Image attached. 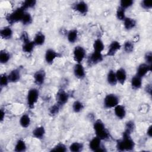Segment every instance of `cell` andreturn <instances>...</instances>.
I'll list each match as a JSON object with an SVG mask.
<instances>
[{
	"mask_svg": "<svg viewBox=\"0 0 152 152\" xmlns=\"http://www.w3.org/2000/svg\"><path fill=\"white\" fill-rule=\"evenodd\" d=\"M144 62L150 65H152V53L151 51H147L144 54Z\"/></svg>",
	"mask_w": 152,
	"mask_h": 152,
	"instance_id": "43",
	"label": "cell"
},
{
	"mask_svg": "<svg viewBox=\"0 0 152 152\" xmlns=\"http://www.w3.org/2000/svg\"><path fill=\"white\" fill-rule=\"evenodd\" d=\"M146 135L148 137L151 138L152 136V126L150 125L146 130Z\"/></svg>",
	"mask_w": 152,
	"mask_h": 152,
	"instance_id": "47",
	"label": "cell"
},
{
	"mask_svg": "<svg viewBox=\"0 0 152 152\" xmlns=\"http://www.w3.org/2000/svg\"><path fill=\"white\" fill-rule=\"evenodd\" d=\"M66 36L68 42L71 44H74L78 39V31L76 28L70 29L67 31Z\"/></svg>",
	"mask_w": 152,
	"mask_h": 152,
	"instance_id": "23",
	"label": "cell"
},
{
	"mask_svg": "<svg viewBox=\"0 0 152 152\" xmlns=\"http://www.w3.org/2000/svg\"><path fill=\"white\" fill-rule=\"evenodd\" d=\"M33 18L31 14L29 12L26 11L20 23L23 26L26 27L31 25L33 23Z\"/></svg>",
	"mask_w": 152,
	"mask_h": 152,
	"instance_id": "31",
	"label": "cell"
},
{
	"mask_svg": "<svg viewBox=\"0 0 152 152\" xmlns=\"http://www.w3.org/2000/svg\"><path fill=\"white\" fill-rule=\"evenodd\" d=\"M36 47L33 40H28L26 42H22V46H21V49L22 51L27 54H30L31 53L34 48Z\"/></svg>",
	"mask_w": 152,
	"mask_h": 152,
	"instance_id": "22",
	"label": "cell"
},
{
	"mask_svg": "<svg viewBox=\"0 0 152 152\" xmlns=\"http://www.w3.org/2000/svg\"><path fill=\"white\" fill-rule=\"evenodd\" d=\"M73 74L78 80H83L86 75L84 66L81 63H75L73 67Z\"/></svg>",
	"mask_w": 152,
	"mask_h": 152,
	"instance_id": "15",
	"label": "cell"
},
{
	"mask_svg": "<svg viewBox=\"0 0 152 152\" xmlns=\"http://www.w3.org/2000/svg\"><path fill=\"white\" fill-rule=\"evenodd\" d=\"M119 97L114 93H109L106 94L103 100V105L105 109H113L116 106L119 104Z\"/></svg>",
	"mask_w": 152,
	"mask_h": 152,
	"instance_id": "5",
	"label": "cell"
},
{
	"mask_svg": "<svg viewBox=\"0 0 152 152\" xmlns=\"http://www.w3.org/2000/svg\"><path fill=\"white\" fill-rule=\"evenodd\" d=\"M140 6L145 10H150L152 8V2L147 0L141 1L140 2Z\"/></svg>",
	"mask_w": 152,
	"mask_h": 152,
	"instance_id": "42",
	"label": "cell"
},
{
	"mask_svg": "<svg viewBox=\"0 0 152 152\" xmlns=\"http://www.w3.org/2000/svg\"><path fill=\"white\" fill-rule=\"evenodd\" d=\"M70 97L69 94L65 90L61 88L58 90L56 95L55 99L56 103L59 104L62 107L68 103Z\"/></svg>",
	"mask_w": 152,
	"mask_h": 152,
	"instance_id": "10",
	"label": "cell"
},
{
	"mask_svg": "<svg viewBox=\"0 0 152 152\" xmlns=\"http://www.w3.org/2000/svg\"><path fill=\"white\" fill-rule=\"evenodd\" d=\"M33 137L37 140H42L44 138L46 134L45 128L42 125L37 126L34 128L31 132Z\"/></svg>",
	"mask_w": 152,
	"mask_h": 152,
	"instance_id": "20",
	"label": "cell"
},
{
	"mask_svg": "<svg viewBox=\"0 0 152 152\" xmlns=\"http://www.w3.org/2000/svg\"><path fill=\"white\" fill-rule=\"evenodd\" d=\"M126 10H124L121 7H119L117 8L116 11V18L119 20L123 21L124 19L126 18V14H125Z\"/></svg>",
	"mask_w": 152,
	"mask_h": 152,
	"instance_id": "40",
	"label": "cell"
},
{
	"mask_svg": "<svg viewBox=\"0 0 152 152\" xmlns=\"http://www.w3.org/2000/svg\"><path fill=\"white\" fill-rule=\"evenodd\" d=\"M135 146V143L131 137V134L123 132L122 136L116 142V148L119 151H132Z\"/></svg>",
	"mask_w": 152,
	"mask_h": 152,
	"instance_id": "1",
	"label": "cell"
},
{
	"mask_svg": "<svg viewBox=\"0 0 152 152\" xmlns=\"http://www.w3.org/2000/svg\"><path fill=\"white\" fill-rule=\"evenodd\" d=\"M88 147L91 151L95 152H104L107 151L102 144V140L96 136H94L90 140Z\"/></svg>",
	"mask_w": 152,
	"mask_h": 152,
	"instance_id": "6",
	"label": "cell"
},
{
	"mask_svg": "<svg viewBox=\"0 0 152 152\" xmlns=\"http://www.w3.org/2000/svg\"><path fill=\"white\" fill-rule=\"evenodd\" d=\"M25 12L26 11L24 10H23L21 7H19L10 13L8 14L5 16V20L9 26H11L17 23L21 22Z\"/></svg>",
	"mask_w": 152,
	"mask_h": 152,
	"instance_id": "3",
	"label": "cell"
},
{
	"mask_svg": "<svg viewBox=\"0 0 152 152\" xmlns=\"http://www.w3.org/2000/svg\"><path fill=\"white\" fill-rule=\"evenodd\" d=\"M113 112L115 116L120 120L124 119L126 116V110L124 105L118 104L113 108Z\"/></svg>",
	"mask_w": 152,
	"mask_h": 152,
	"instance_id": "19",
	"label": "cell"
},
{
	"mask_svg": "<svg viewBox=\"0 0 152 152\" xmlns=\"http://www.w3.org/2000/svg\"><path fill=\"white\" fill-rule=\"evenodd\" d=\"M40 96L39 90L36 87L30 88L27 93L26 103L28 108L32 109L36 106Z\"/></svg>",
	"mask_w": 152,
	"mask_h": 152,
	"instance_id": "4",
	"label": "cell"
},
{
	"mask_svg": "<svg viewBox=\"0 0 152 152\" xmlns=\"http://www.w3.org/2000/svg\"><path fill=\"white\" fill-rule=\"evenodd\" d=\"M93 128L95 136L97 137L102 141L107 140L110 138V134L109 130L100 119H97L94 121Z\"/></svg>",
	"mask_w": 152,
	"mask_h": 152,
	"instance_id": "2",
	"label": "cell"
},
{
	"mask_svg": "<svg viewBox=\"0 0 152 152\" xmlns=\"http://www.w3.org/2000/svg\"><path fill=\"white\" fill-rule=\"evenodd\" d=\"M27 144L22 138H19L15 142L14 151L15 152H24L27 150Z\"/></svg>",
	"mask_w": 152,
	"mask_h": 152,
	"instance_id": "28",
	"label": "cell"
},
{
	"mask_svg": "<svg viewBox=\"0 0 152 152\" xmlns=\"http://www.w3.org/2000/svg\"><path fill=\"white\" fill-rule=\"evenodd\" d=\"M62 107L61 106H60L57 103H55V104L50 106V107L48 109V112L49 115L51 116H56L60 112L61 108Z\"/></svg>",
	"mask_w": 152,
	"mask_h": 152,
	"instance_id": "37",
	"label": "cell"
},
{
	"mask_svg": "<svg viewBox=\"0 0 152 152\" xmlns=\"http://www.w3.org/2000/svg\"><path fill=\"white\" fill-rule=\"evenodd\" d=\"M84 149V144L82 142L75 141L72 142L68 147V150L72 152H80Z\"/></svg>",
	"mask_w": 152,
	"mask_h": 152,
	"instance_id": "33",
	"label": "cell"
},
{
	"mask_svg": "<svg viewBox=\"0 0 152 152\" xmlns=\"http://www.w3.org/2000/svg\"><path fill=\"white\" fill-rule=\"evenodd\" d=\"M67 146L62 143V142H58L56 145H55L52 149L50 150L51 151H62V152H65L68 150Z\"/></svg>",
	"mask_w": 152,
	"mask_h": 152,
	"instance_id": "39",
	"label": "cell"
},
{
	"mask_svg": "<svg viewBox=\"0 0 152 152\" xmlns=\"http://www.w3.org/2000/svg\"><path fill=\"white\" fill-rule=\"evenodd\" d=\"M31 118L27 113L23 114L19 119V124L23 128H27L31 125Z\"/></svg>",
	"mask_w": 152,
	"mask_h": 152,
	"instance_id": "27",
	"label": "cell"
},
{
	"mask_svg": "<svg viewBox=\"0 0 152 152\" xmlns=\"http://www.w3.org/2000/svg\"><path fill=\"white\" fill-rule=\"evenodd\" d=\"M11 55L10 52L5 49H2L0 52V63L2 65L7 64L11 59Z\"/></svg>",
	"mask_w": 152,
	"mask_h": 152,
	"instance_id": "30",
	"label": "cell"
},
{
	"mask_svg": "<svg viewBox=\"0 0 152 152\" xmlns=\"http://www.w3.org/2000/svg\"><path fill=\"white\" fill-rule=\"evenodd\" d=\"M144 91L145 92L149 94L150 96L151 95V91H152V87H151V84H148L145 86V88H144Z\"/></svg>",
	"mask_w": 152,
	"mask_h": 152,
	"instance_id": "45",
	"label": "cell"
},
{
	"mask_svg": "<svg viewBox=\"0 0 152 152\" xmlns=\"http://www.w3.org/2000/svg\"><path fill=\"white\" fill-rule=\"evenodd\" d=\"M93 51L102 53L104 49V44L103 41L100 38H97L93 42Z\"/></svg>",
	"mask_w": 152,
	"mask_h": 152,
	"instance_id": "29",
	"label": "cell"
},
{
	"mask_svg": "<svg viewBox=\"0 0 152 152\" xmlns=\"http://www.w3.org/2000/svg\"><path fill=\"white\" fill-rule=\"evenodd\" d=\"M151 69L152 65H150L145 62L141 63L137 67L135 75L142 78L146 76L147 74L151 71Z\"/></svg>",
	"mask_w": 152,
	"mask_h": 152,
	"instance_id": "14",
	"label": "cell"
},
{
	"mask_svg": "<svg viewBox=\"0 0 152 152\" xmlns=\"http://www.w3.org/2000/svg\"><path fill=\"white\" fill-rule=\"evenodd\" d=\"M72 9L81 15H86L89 10L88 5L83 1H79L73 3L72 4Z\"/></svg>",
	"mask_w": 152,
	"mask_h": 152,
	"instance_id": "8",
	"label": "cell"
},
{
	"mask_svg": "<svg viewBox=\"0 0 152 152\" xmlns=\"http://www.w3.org/2000/svg\"><path fill=\"white\" fill-rule=\"evenodd\" d=\"M134 1L132 0H121L119 2V7H121L125 10L131 8L134 5Z\"/></svg>",
	"mask_w": 152,
	"mask_h": 152,
	"instance_id": "41",
	"label": "cell"
},
{
	"mask_svg": "<svg viewBox=\"0 0 152 152\" xmlns=\"http://www.w3.org/2000/svg\"><path fill=\"white\" fill-rule=\"evenodd\" d=\"M46 77V72L44 69H39L34 72L33 75L34 84L37 86L44 84Z\"/></svg>",
	"mask_w": 152,
	"mask_h": 152,
	"instance_id": "11",
	"label": "cell"
},
{
	"mask_svg": "<svg viewBox=\"0 0 152 152\" xmlns=\"http://www.w3.org/2000/svg\"><path fill=\"white\" fill-rule=\"evenodd\" d=\"M121 48L122 45L119 41L115 40L112 41L108 46L106 56L109 57L114 56Z\"/></svg>",
	"mask_w": 152,
	"mask_h": 152,
	"instance_id": "13",
	"label": "cell"
},
{
	"mask_svg": "<svg viewBox=\"0 0 152 152\" xmlns=\"http://www.w3.org/2000/svg\"><path fill=\"white\" fill-rule=\"evenodd\" d=\"M106 80L107 84L112 86H116L118 84V81L115 74V71L113 69H109L106 75Z\"/></svg>",
	"mask_w": 152,
	"mask_h": 152,
	"instance_id": "25",
	"label": "cell"
},
{
	"mask_svg": "<svg viewBox=\"0 0 152 152\" xmlns=\"http://www.w3.org/2000/svg\"><path fill=\"white\" fill-rule=\"evenodd\" d=\"M135 129V124L134 121L129 120L125 123L124 132H125L126 133H128L132 135V134L134 132Z\"/></svg>",
	"mask_w": 152,
	"mask_h": 152,
	"instance_id": "36",
	"label": "cell"
},
{
	"mask_svg": "<svg viewBox=\"0 0 152 152\" xmlns=\"http://www.w3.org/2000/svg\"><path fill=\"white\" fill-rule=\"evenodd\" d=\"M104 59V56L102 53L93 51L87 57V62L90 66L96 65L101 63Z\"/></svg>",
	"mask_w": 152,
	"mask_h": 152,
	"instance_id": "9",
	"label": "cell"
},
{
	"mask_svg": "<svg viewBox=\"0 0 152 152\" xmlns=\"http://www.w3.org/2000/svg\"><path fill=\"white\" fill-rule=\"evenodd\" d=\"M10 83H16L20 81L21 78V70L19 68H14L10 71L8 74Z\"/></svg>",
	"mask_w": 152,
	"mask_h": 152,
	"instance_id": "16",
	"label": "cell"
},
{
	"mask_svg": "<svg viewBox=\"0 0 152 152\" xmlns=\"http://www.w3.org/2000/svg\"><path fill=\"white\" fill-rule=\"evenodd\" d=\"M36 4L37 1L36 0H26L22 2L20 7L26 11H27L28 10L34 8Z\"/></svg>",
	"mask_w": 152,
	"mask_h": 152,
	"instance_id": "35",
	"label": "cell"
},
{
	"mask_svg": "<svg viewBox=\"0 0 152 152\" xmlns=\"http://www.w3.org/2000/svg\"><path fill=\"white\" fill-rule=\"evenodd\" d=\"M142 78L137 76V75H135L133 77H132L130 81L131 87L132 89L135 90L140 89L142 85Z\"/></svg>",
	"mask_w": 152,
	"mask_h": 152,
	"instance_id": "26",
	"label": "cell"
},
{
	"mask_svg": "<svg viewBox=\"0 0 152 152\" xmlns=\"http://www.w3.org/2000/svg\"><path fill=\"white\" fill-rule=\"evenodd\" d=\"M14 31L10 26H7L2 27L0 30V36L5 40H8L12 38Z\"/></svg>",
	"mask_w": 152,
	"mask_h": 152,
	"instance_id": "17",
	"label": "cell"
},
{
	"mask_svg": "<svg viewBox=\"0 0 152 152\" xmlns=\"http://www.w3.org/2000/svg\"><path fill=\"white\" fill-rule=\"evenodd\" d=\"M20 40L22 42L30 40L29 35L26 31H23L20 34Z\"/></svg>",
	"mask_w": 152,
	"mask_h": 152,
	"instance_id": "44",
	"label": "cell"
},
{
	"mask_svg": "<svg viewBox=\"0 0 152 152\" xmlns=\"http://www.w3.org/2000/svg\"><path fill=\"white\" fill-rule=\"evenodd\" d=\"M115 74L118 83L121 85H124L127 79V72L126 69L123 67H121L115 71Z\"/></svg>",
	"mask_w": 152,
	"mask_h": 152,
	"instance_id": "18",
	"label": "cell"
},
{
	"mask_svg": "<svg viewBox=\"0 0 152 152\" xmlns=\"http://www.w3.org/2000/svg\"><path fill=\"white\" fill-rule=\"evenodd\" d=\"M10 83L8 74L6 73H3L1 75L0 77V87L1 88H5L8 86Z\"/></svg>",
	"mask_w": 152,
	"mask_h": 152,
	"instance_id": "38",
	"label": "cell"
},
{
	"mask_svg": "<svg viewBox=\"0 0 152 152\" xmlns=\"http://www.w3.org/2000/svg\"><path fill=\"white\" fill-rule=\"evenodd\" d=\"M123 26L125 30H131L137 26V21L134 18L130 17H126L123 21Z\"/></svg>",
	"mask_w": 152,
	"mask_h": 152,
	"instance_id": "24",
	"label": "cell"
},
{
	"mask_svg": "<svg viewBox=\"0 0 152 152\" xmlns=\"http://www.w3.org/2000/svg\"><path fill=\"white\" fill-rule=\"evenodd\" d=\"M33 41L36 46H43L46 41V36L41 31H38L35 34Z\"/></svg>",
	"mask_w": 152,
	"mask_h": 152,
	"instance_id": "21",
	"label": "cell"
},
{
	"mask_svg": "<svg viewBox=\"0 0 152 152\" xmlns=\"http://www.w3.org/2000/svg\"><path fill=\"white\" fill-rule=\"evenodd\" d=\"M124 51L126 53H131L133 52L134 50V42L127 40L125 41L123 45L122 46Z\"/></svg>",
	"mask_w": 152,
	"mask_h": 152,
	"instance_id": "34",
	"label": "cell"
},
{
	"mask_svg": "<svg viewBox=\"0 0 152 152\" xmlns=\"http://www.w3.org/2000/svg\"><path fill=\"white\" fill-rule=\"evenodd\" d=\"M60 54L52 48H48L45 53V61L48 65H52L56 59L60 57Z\"/></svg>",
	"mask_w": 152,
	"mask_h": 152,
	"instance_id": "12",
	"label": "cell"
},
{
	"mask_svg": "<svg viewBox=\"0 0 152 152\" xmlns=\"http://www.w3.org/2000/svg\"><path fill=\"white\" fill-rule=\"evenodd\" d=\"M86 57V50L80 45L75 46L72 50V58L75 63H81Z\"/></svg>",
	"mask_w": 152,
	"mask_h": 152,
	"instance_id": "7",
	"label": "cell"
},
{
	"mask_svg": "<svg viewBox=\"0 0 152 152\" xmlns=\"http://www.w3.org/2000/svg\"><path fill=\"white\" fill-rule=\"evenodd\" d=\"M84 104L79 100H75L72 104V110L75 113H78L82 112L84 109Z\"/></svg>",
	"mask_w": 152,
	"mask_h": 152,
	"instance_id": "32",
	"label": "cell"
},
{
	"mask_svg": "<svg viewBox=\"0 0 152 152\" xmlns=\"http://www.w3.org/2000/svg\"><path fill=\"white\" fill-rule=\"evenodd\" d=\"M5 110L4 108H1V110H0V121L2 123L4 119H5Z\"/></svg>",
	"mask_w": 152,
	"mask_h": 152,
	"instance_id": "46",
	"label": "cell"
}]
</instances>
